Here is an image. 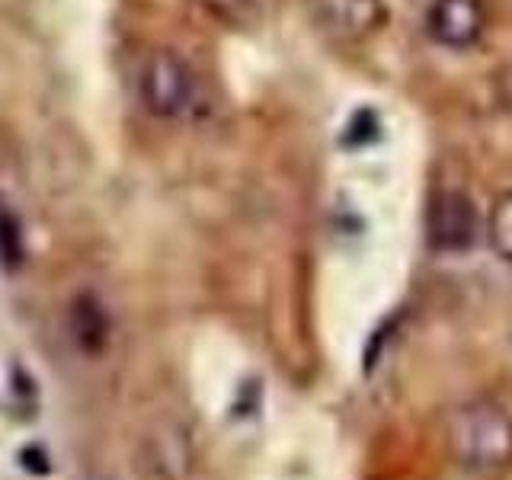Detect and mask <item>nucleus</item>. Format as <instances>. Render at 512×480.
<instances>
[{"instance_id":"f257e3e1","label":"nucleus","mask_w":512,"mask_h":480,"mask_svg":"<svg viewBox=\"0 0 512 480\" xmlns=\"http://www.w3.org/2000/svg\"><path fill=\"white\" fill-rule=\"evenodd\" d=\"M452 458L471 474H503L512 464V413L493 400H471L448 420Z\"/></svg>"},{"instance_id":"f03ea898","label":"nucleus","mask_w":512,"mask_h":480,"mask_svg":"<svg viewBox=\"0 0 512 480\" xmlns=\"http://www.w3.org/2000/svg\"><path fill=\"white\" fill-rule=\"evenodd\" d=\"M138 93L144 109L164 122H183L189 116H196V109L202 103L199 74L176 52L148 55V61L141 64Z\"/></svg>"},{"instance_id":"7ed1b4c3","label":"nucleus","mask_w":512,"mask_h":480,"mask_svg":"<svg viewBox=\"0 0 512 480\" xmlns=\"http://www.w3.org/2000/svg\"><path fill=\"white\" fill-rule=\"evenodd\" d=\"M426 29L442 48L464 52L484 36L487 10L480 0H432L426 10Z\"/></svg>"},{"instance_id":"20e7f679","label":"nucleus","mask_w":512,"mask_h":480,"mask_svg":"<svg viewBox=\"0 0 512 480\" xmlns=\"http://www.w3.org/2000/svg\"><path fill=\"white\" fill-rule=\"evenodd\" d=\"M311 7L317 26L340 42L368 39L388 20L384 0H311Z\"/></svg>"},{"instance_id":"39448f33","label":"nucleus","mask_w":512,"mask_h":480,"mask_svg":"<svg viewBox=\"0 0 512 480\" xmlns=\"http://www.w3.org/2000/svg\"><path fill=\"white\" fill-rule=\"evenodd\" d=\"M429 244L442 253H461L471 247L477 234V212L474 202L464 192H439L429 205Z\"/></svg>"},{"instance_id":"423d86ee","label":"nucleus","mask_w":512,"mask_h":480,"mask_svg":"<svg viewBox=\"0 0 512 480\" xmlns=\"http://www.w3.org/2000/svg\"><path fill=\"white\" fill-rule=\"evenodd\" d=\"M71 330L84 352H100L109 336V320L93 295H80L71 304Z\"/></svg>"},{"instance_id":"0eeeda50","label":"nucleus","mask_w":512,"mask_h":480,"mask_svg":"<svg viewBox=\"0 0 512 480\" xmlns=\"http://www.w3.org/2000/svg\"><path fill=\"white\" fill-rule=\"evenodd\" d=\"M487 240H490L493 253L512 266V189L503 192V196H496V202L490 205Z\"/></svg>"},{"instance_id":"6e6552de","label":"nucleus","mask_w":512,"mask_h":480,"mask_svg":"<svg viewBox=\"0 0 512 480\" xmlns=\"http://www.w3.org/2000/svg\"><path fill=\"white\" fill-rule=\"evenodd\" d=\"M199 4L221 23L231 26H250L266 13L269 0H199Z\"/></svg>"},{"instance_id":"1a4fd4ad","label":"nucleus","mask_w":512,"mask_h":480,"mask_svg":"<svg viewBox=\"0 0 512 480\" xmlns=\"http://www.w3.org/2000/svg\"><path fill=\"white\" fill-rule=\"evenodd\" d=\"M0 256L4 263H20V234L7 215H0Z\"/></svg>"}]
</instances>
